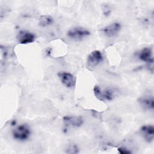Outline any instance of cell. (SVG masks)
Returning <instances> with one entry per match:
<instances>
[{
    "instance_id": "obj_1",
    "label": "cell",
    "mask_w": 154,
    "mask_h": 154,
    "mask_svg": "<svg viewBox=\"0 0 154 154\" xmlns=\"http://www.w3.org/2000/svg\"><path fill=\"white\" fill-rule=\"evenodd\" d=\"M31 134V130L27 125L22 124L13 131V137L14 139L20 141H23L28 138Z\"/></svg>"
},
{
    "instance_id": "obj_2",
    "label": "cell",
    "mask_w": 154,
    "mask_h": 154,
    "mask_svg": "<svg viewBox=\"0 0 154 154\" xmlns=\"http://www.w3.org/2000/svg\"><path fill=\"white\" fill-rule=\"evenodd\" d=\"M67 36L75 40H80L90 35V32L87 29L82 27H75L69 30Z\"/></svg>"
},
{
    "instance_id": "obj_3",
    "label": "cell",
    "mask_w": 154,
    "mask_h": 154,
    "mask_svg": "<svg viewBox=\"0 0 154 154\" xmlns=\"http://www.w3.org/2000/svg\"><path fill=\"white\" fill-rule=\"evenodd\" d=\"M58 76L62 84L66 87L71 88L75 86V78L74 76L70 73L61 72L58 73Z\"/></svg>"
},
{
    "instance_id": "obj_4",
    "label": "cell",
    "mask_w": 154,
    "mask_h": 154,
    "mask_svg": "<svg viewBox=\"0 0 154 154\" xmlns=\"http://www.w3.org/2000/svg\"><path fill=\"white\" fill-rule=\"evenodd\" d=\"M103 59L101 52L97 50L92 51L88 55L87 60V65L90 67H94L97 66Z\"/></svg>"
},
{
    "instance_id": "obj_5",
    "label": "cell",
    "mask_w": 154,
    "mask_h": 154,
    "mask_svg": "<svg viewBox=\"0 0 154 154\" xmlns=\"http://www.w3.org/2000/svg\"><path fill=\"white\" fill-rule=\"evenodd\" d=\"M16 38L20 44L25 45L34 42L35 36L33 33L29 31H20L17 34Z\"/></svg>"
},
{
    "instance_id": "obj_6",
    "label": "cell",
    "mask_w": 154,
    "mask_h": 154,
    "mask_svg": "<svg viewBox=\"0 0 154 154\" xmlns=\"http://www.w3.org/2000/svg\"><path fill=\"white\" fill-rule=\"evenodd\" d=\"M121 29V25L119 22H113L106 26L102 29L103 34L108 37H114L116 35Z\"/></svg>"
},
{
    "instance_id": "obj_7",
    "label": "cell",
    "mask_w": 154,
    "mask_h": 154,
    "mask_svg": "<svg viewBox=\"0 0 154 154\" xmlns=\"http://www.w3.org/2000/svg\"><path fill=\"white\" fill-rule=\"evenodd\" d=\"M64 124L67 126L77 128L83 124V119L81 116H66L63 117Z\"/></svg>"
},
{
    "instance_id": "obj_8",
    "label": "cell",
    "mask_w": 154,
    "mask_h": 154,
    "mask_svg": "<svg viewBox=\"0 0 154 154\" xmlns=\"http://www.w3.org/2000/svg\"><path fill=\"white\" fill-rule=\"evenodd\" d=\"M140 132L144 139L148 143L153 141L154 137V128L152 125H144L140 129Z\"/></svg>"
},
{
    "instance_id": "obj_9",
    "label": "cell",
    "mask_w": 154,
    "mask_h": 154,
    "mask_svg": "<svg viewBox=\"0 0 154 154\" xmlns=\"http://www.w3.org/2000/svg\"><path fill=\"white\" fill-rule=\"evenodd\" d=\"M138 102L141 106L144 109H153L154 108L153 97L152 96H141L138 99Z\"/></svg>"
},
{
    "instance_id": "obj_10",
    "label": "cell",
    "mask_w": 154,
    "mask_h": 154,
    "mask_svg": "<svg viewBox=\"0 0 154 154\" xmlns=\"http://www.w3.org/2000/svg\"><path fill=\"white\" fill-rule=\"evenodd\" d=\"M138 58L141 60L146 62L147 63L153 61L152 57V51L150 48L146 47L141 50L138 54Z\"/></svg>"
},
{
    "instance_id": "obj_11",
    "label": "cell",
    "mask_w": 154,
    "mask_h": 154,
    "mask_svg": "<svg viewBox=\"0 0 154 154\" xmlns=\"http://www.w3.org/2000/svg\"><path fill=\"white\" fill-rule=\"evenodd\" d=\"M102 96L103 101L105 100L111 101L116 96V90L112 88H106L103 91H102Z\"/></svg>"
},
{
    "instance_id": "obj_12",
    "label": "cell",
    "mask_w": 154,
    "mask_h": 154,
    "mask_svg": "<svg viewBox=\"0 0 154 154\" xmlns=\"http://www.w3.org/2000/svg\"><path fill=\"white\" fill-rule=\"evenodd\" d=\"M53 22V18L49 15H42L38 19V24L43 27L52 25Z\"/></svg>"
},
{
    "instance_id": "obj_13",
    "label": "cell",
    "mask_w": 154,
    "mask_h": 154,
    "mask_svg": "<svg viewBox=\"0 0 154 154\" xmlns=\"http://www.w3.org/2000/svg\"><path fill=\"white\" fill-rule=\"evenodd\" d=\"M66 152L67 153H78V147L73 144H70L66 149Z\"/></svg>"
},
{
    "instance_id": "obj_14",
    "label": "cell",
    "mask_w": 154,
    "mask_h": 154,
    "mask_svg": "<svg viewBox=\"0 0 154 154\" xmlns=\"http://www.w3.org/2000/svg\"><path fill=\"white\" fill-rule=\"evenodd\" d=\"M93 91H94V94L95 96H96L98 99H99L100 100L103 101L102 96V90H101L100 88L98 85H95V86L94 87Z\"/></svg>"
},
{
    "instance_id": "obj_15",
    "label": "cell",
    "mask_w": 154,
    "mask_h": 154,
    "mask_svg": "<svg viewBox=\"0 0 154 154\" xmlns=\"http://www.w3.org/2000/svg\"><path fill=\"white\" fill-rule=\"evenodd\" d=\"M118 151L121 154H128L131 153V152L130 150H128V149L123 148V147H119L118 148Z\"/></svg>"
},
{
    "instance_id": "obj_16",
    "label": "cell",
    "mask_w": 154,
    "mask_h": 154,
    "mask_svg": "<svg viewBox=\"0 0 154 154\" xmlns=\"http://www.w3.org/2000/svg\"><path fill=\"white\" fill-rule=\"evenodd\" d=\"M103 11L105 15H109V14L111 13V8L108 5H105V7L103 8Z\"/></svg>"
}]
</instances>
